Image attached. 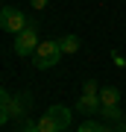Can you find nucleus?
Segmentation results:
<instances>
[{
  "label": "nucleus",
  "mask_w": 126,
  "mask_h": 132,
  "mask_svg": "<svg viewBox=\"0 0 126 132\" xmlns=\"http://www.w3.org/2000/svg\"><path fill=\"white\" fill-rule=\"evenodd\" d=\"M27 27H29V18L18 9V6H3V9H0V29H3V32H15L18 35L21 29H27Z\"/></svg>",
  "instance_id": "obj_2"
},
{
  "label": "nucleus",
  "mask_w": 126,
  "mask_h": 132,
  "mask_svg": "<svg viewBox=\"0 0 126 132\" xmlns=\"http://www.w3.org/2000/svg\"><path fill=\"white\" fill-rule=\"evenodd\" d=\"M62 59V47L59 41H41L38 44V50L32 53V65L41 68V71H47V68H56Z\"/></svg>",
  "instance_id": "obj_1"
},
{
  "label": "nucleus",
  "mask_w": 126,
  "mask_h": 132,
  "mask_svg": "<svg viewBox=\"0 0 126 132\" xmlns=\"http://www.w3.org/2000/svg\"><path fill=\"white\" fill-rule=\"evenodd\" d=\"M76 132H106V129L100 126L97 120H85V123H79V129H76Z\"/></svg>",
  "instance_id": "obj_11"
},
{
  "label": "nucleus",
  "mask_w": 126,
  "mask_h": 132,
  "mask_svg": "<svg viewBox=\"0 0 126 132\" xmlns=\"http://www.w3.org/2000/svg\"><path fill=\"white\" fill-rule=\"evenodd\" d=\"M47 3H50V0H32V9H44Z\"/></svg>",
  "instance_id": "obj_14"
},
{
  "label": "nucleus",
  "mask_w": 126,
  "mask_h": 132,
  "mask_svg": "<svg viewBox=\"0 0 126 132\" xmlns=\"http://www.w3.org/2000/svg\"><path fill=\"white\" fill-rule=\"evenodd\" d=\"M0 109H3L6 114H9V118H18V114H23V109H21V103L15 97H9L6 94L3 88H0Z\"/></svg>",
  "instance_id": "obj_5"
},
{
  "label": "nucleus",
  "mask_w": 126,
  "mask_h": 132,
  "mask_svg": "<svg viewBox=\"0 0 126 132\" xmlns=\"http://www.w3.org/2000/svg\"><path fill=\"white\" fill-rule=\"evenodd\" d=\"M6 120H9V114H6L3 109H0V123H6Z\"/></svg>",
  "instance_id": "obj_15"
},
{
  "label": "nucleus",
  "mask_w": 126,
  "mask_h": 132,
  "mask_svg": "<svg viewBox=\"0 0 126 132\" xmlns=\"http://www.w3.org/2000/svg\"><path fill=\"white\" fill-rule=\"evenodd\" d=\"M85 94H100V91H97V82H94V79L85 82Z\"/></svg>",
  "instance_id": "obj_12"
},
{
  "label": "nucleus",
  "mask_w": 126,
  "mask_h": 132,
  "mask_svg": "<svg viewBox=\"0 0 126 132\" xmlns=\"http://www.w3.org/2000/svg\"><path fill=\"white\" fill-rule=\"evenodd\" d=\"M47 114L59 123V129H68V123H70V109H68V106H50Z\"/></svg>",
  "instance_id": "obj_6"
},
{
  "label": "nucleus",
  "mask_w": 126,
  "mask_h": 132,
  "mask_svg": "<svg viewBox=\"0 0 126 132\" xmlns=\"http://www.w3.org/2000/svg\"><path fill=\"white\" fill-rule=\"evenodd\" d=\"M38 44L41 41H38V24L35 21L15 35V53H18V56H32V53L38 50Z\"/></svg>",
  "instance_id": "obj_3"
},
{
  "label": "nucleus",
  "mask_w": 126,
  "mask_h": 132,
  "mask_svg": "<svg viewBox=\"0 0 126 132\" xmlns=\"http://www.w3.org/2000/svg\"><path fill=\"white\" fill-rule=\"evenodd\" d=\"M100 103L103 106H117L120 103V91H117L114 85H106V88L100 91Z\"/></svg>",
  "instance_id": "obj_7"
},
{
  "label": "nucleus",
  "mask_w": 126,
  "mask_h": 132,
  "mask_svg": "<svg viewBox=\"0 0 126 132\" xmlns=\"http://www.w3.org/2000/svg\"><path fill=\"white\" fill-rule=\"evenodd\" d=\"M35 123H38V129H41V132H62V129H59V123L53 120L47 112H44V114H41V118H38Z\"/></svg>",
  "instance_id": "obj_8"
},
{
  "label": "nucleus",
  "mask_w": 126,
  "mask_h": 132,
  "mask_svg": "<svg viewBox=\"0 0 126 132\" xmlns=\"http://www.w3.org/2000/svg\"><path fill=\"white\" fill-rule=\"evenodd\" d=\"M100 109H103L100 94H82L79 100H76V112L79 114H100Z\"/></svg>",
  "instance_id": "obj_4"
},
{
  "label": "nucleus",
  "mask_w": 126,
  "mask_h": 132,
  "mask_svg": "<svg viewBox=\"0 0 126 132\" xmlns=\"http://www.w3.org/2000/svg\"><path fill=\"white\" fill-rule=\"evenodd\" d=\"M79 38H76V35H65V38H62V41H59V47H62V53H76V50H79Z\"/></svg>",
  "instance_id": "obj_9"
},
{
  "label": "nucleus",
  "mask_w": 126,
  "mask_h": 132,
  "mask_svg": "<svg viewBox=\"0 0 126 132\" xmlns=\"http://www.w3.org/2000/svg\"><path fill=\"white\" fill-rule=\"evenodd\" d=\"M100 114L108 118V120H120V118H123V112H120L117 106H103V109H100Z\"/></svg>",
  "instance_id": "obj_10"
},
{
  "label": "nucleus",
  "mask_w": 126,
  "mask_h": 132,
  "mask_svg": "<svg viewBox=\"0 0 126 132\" xmlns=\"http://www.w3.org/2000/svg\"><path fill=\"white\" fill-rule=\"evenodd\" d=\"M62 132H68V129H62Z\"/></svg>",
  "instance_id": "obj_16"
},
{
  "label": "nucleus",
  "mask_w": 126,
  "mask_h": 132,
  "mask_svg": "<svg viewBox=\"0 0 126 132\" xmlns=\"http://www.w3.org/2000/svg\"><path fill=\"white\" fill-rule=\"evenodd\" d=\"M21 132H41V129H38V123L29 120V123H23V129H21Z\"/></svg>",
  "instance_id": "obj_13"
}]
</instances>
